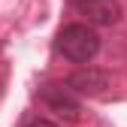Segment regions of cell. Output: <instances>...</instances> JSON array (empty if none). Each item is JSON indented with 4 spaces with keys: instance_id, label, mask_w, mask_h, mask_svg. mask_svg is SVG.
Masks as SVG:
<instances>
[{
    "instance_id": "6da1fadb",
    "label": "cell",
    "mask_w": 127,
    "mask_h": 127,
    "mask_svg": "<svg viewBox=\"0 0 127 127\" xmlns=\"http://www.w3.org/2000/svg\"><path fill=\"white\" fill-rule=\"evenodd\" d=\"M58 52L73 61V64H88L94 61V55L100 52V36H97V30L82 24V21H76V24H67L58 33Z\"/></svg>"
},
{
    "instance_id": "7a4b0ae2",
    "label": "cell",
    "mask_w": 127,
    "mask_h": 127,
    "mask_svg": "<svg viewBox=\"0 0 127 127\" xmlns=\"http://www.w3.org/2000/svg\"><path fill=\"white\" fill-rule=\"evenodd\" d=\"M39 97H42V103L49 106V109H55L58 115H67L70 121H76L79 112H82V106H79V94H76L70 85H45V88L39 91Z\"/></svg>"
},
{
    "instance_id": "3957f363",
    "label": "cell",
    "mask_w": 127,
    "mask_h": 127,
    "mask_svg": "<svg viewBox=\"0 0 127 127\" xmlns=\"http://www.w3.org/2000/svg\"><path fill=\"white\" fill-rule=\"evenodd\" d=\"M67 85L79 94V97H97L109 88V73L106 70H97V67H85V70H76Z\"/></svg>"
},
{
    "instance_id": "277c9868",
    "label": "cell",
    "mask_w": 127,
    "mask_h": 127,
    "mask_svg": "<svg viewBox=\"0 0 127 127\" xmlns=\"http://www.w3.org/2000/svg\"><path fill=\"white\" fill-rule=\"evenodd\" d=\"M70 3L82 15H88L91 24H115L121 18L118 0H70Z\"/></svg>"
},
{
    "instance_id": "5b68a950",
    "label": "cell",
    "mask_w": 127,
    "mask_h": 127,
    "mask_svg": "<svg viewBox=\"0 0 127 127\" xmlns=\"http://www.w3.org/2000/svg\"><path fill=\"white\" fill-rule=\"evenodd\" d=\"M24 127H58L55 121H49V118H33V121H27Z\"/></svg>"
}]
</instances>
